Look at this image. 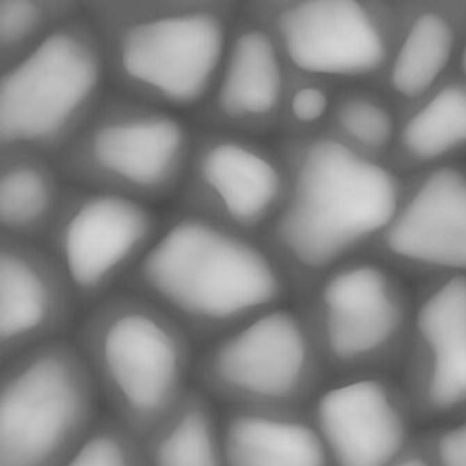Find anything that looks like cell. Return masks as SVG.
Here are the masks:
<instances>
[{
    "label": "cell",
    "instance_id": "cell-22",
    "mask_svg": "<svg viewBox=\"0 0 466 466\" xmlns=\"http://www.w3.org/2000/svg\"><path fill=\"white\" fill-rule=\"evenodd\" d=\"M402 144L412 157L436 159L466 144V89L440 91L408 120Z\"/></svg>",
    "mask_w": 466,
    "mask_h": 466
},
{
    "label": "cell",
    "instance_id": "cell-29",
    "mask_svg": "<svg viewBox=\"0 0 466 466\" xmlns=\"http://www.w3.org/2000/svg\"><path fill=\"white\" fill-rule=\"evenodd\" d=\"M462 67H463V71H465V75H466V46H465V51H463V55H462Z\"/></svg>",
    "mask_w": 466,
    "mask_h": 466
},
{
    "label": "cell",
    "instance_id": "cell-28",
    "mask_svg": "<svg viewBox=\"0 0 466 466\" xmlns=\"http://www.w3.org/2000/svg\"><path fill=\"white\" fill-rule=\"evenodd\" d=\"M390 466H436L429 452L428 446L423 437H416L412 446L397 458Z\"/></svg>",
    "mask_w": 466,
    "mask_h": 466
},
{
    "label": "cell",
    "instance_id": "cell-10",
    "mask_svg": "<svg viewBox=\"0 0 466 466\" xmlns=\"http://www.w3.org/2000/svg\"><path fill=\"white\" fill-rule=\"evenodd\" d=\"M301 313L329 372L341 378L386 373L401 363L410 319L399 287L380 268L334 273Z\"/></svg>",
    "mask_w": 466,
    "mask_h": 466
},
{
    "label": "cell",
    "instance_id": "cell-25",
    "mask_svg": "<svg viewBox=\"0 0 466 466\" xmlns=\"http://www.w3.org/2000/svg\"><path fill=\"white\" fill-rule=\"evenodd\" d=\"M341 127L360 144L381 148L394 133L391 115L380 105L368 99H351L339 110Z\"/></svg>",
    "mask_w": 466,
    "mask_h": 466
},
{
    "label": "cell",
    "instance_id": "cell-20",
    "mask_svg": "<svg viewBox=\"0 0 466 466\" xmlns=\"http://www.w3.org/2000/svg\"><path fill=\"white\" fill-rule=\"evenodd\" d=\"M142 444L147 466H226L220 415L198 387Z\"/></svg>",
    "mask_w": 466,
    "mask_h": 466
},
{
    "label": "cell",
    "instance_id": "cell-23",
    "mask_svg": "<svg viewBox=\"0 0 466 466\" xmlns=\"http://www.w3.org/2000/svg\"><path fill=\"white\" fill-rule=\"evenodd\" d=\"M83 12V2L76 0H0V68Z\"/></svg>",
    "mask_w": 466,
    "mask_h": 466
},
{
    "label": "cell",
    "instance_id": "cell-8",
    "mask_svg": "<svg viewBox=\"0 0 466 466\" xmlns=\"http://www.w3.org/2000/svg\"><path fill=\"white\" fill-rule=\"evenodd\" d=\"M328 373L301 310L283 305L207 344L194 381L226 410H305Z\"/></svg>",
    "mask_w": 466,
    "mask_h": 466
},
{
    "label": "cell",
    "instance_id": "cell-17",
    "mask_svg": "<svg viewBox=\"0 0 466 466\" xmlns=\"http://www.w3.org/2000/svg\"><path fill=\"white\" fill-rule=\"evenodd\" d=\"M386 241L402 259L466 270V176L451 167L434 171L396 216Z\"/></svg>",
    "mask_w": 466,
    "mask_h": 466
},
{
    "label": "cell",
    "instance_id": "cell-16",
    "mask_svg": "<svg viewBox=\"0 0 466 466\" xmlns=\"http://www.w3.org/2000/svg\"><path fill=\"white\" fill-rule=\"evenodd\" d=\"M81 310L44 245L0 237V360L65 339Z\"/></svg>",
    "mask_w": 466,
    "mask_h": 466
},
{
    "label": "cell",
    "instance_id": "cell-1",
    "mask_svg": "<svg viewBox=\"0 0 466 466\" xmlns=\"http://www.w3.org/2000/svg\"><path fill=\"white\" fill-rule=\"evenodd\" d=\"M121 289L165 310L195 344H209L268 310L291 287L259 238L171 208Z\"/></svg>",
    "mask_w": 466,
    "mask_h": 466
},
{
    "label": "cell",
    "instance_id": "cell-24",
    "mask_svg": "<svg viewBox=\"0 0 466 466\" xmlns=\"http://www.w3.org/2000/svg\"><path fill=\"white\" fill-rule=\"evenodd\" d=\"M62 466H147L144 444L112 415L101 416Z\"/></svg>",
    "mask_w": 466,
    "mask_h": 466
},
{
    "label": "cell",
    "instance_id": "cell-19",
    "mask_svg": "<svg viewBox=\"0 0 466 466\" xmlns=\"http://www.w3.org/2000/svg\"><path fill=\"white\" fill-rule=\"evenodd\" d=\"M66 187L55 159L24 149L0 151V237L44 245Z\"/></svg>",
    "mask_w": 466,
    "mask_h": 466
},
{
    "label": "cell",
    "instance_id": "cell-14",
    "mask_svg": "<svg viewBox=\"0 0 466 466\" xmlns=\"http://www.w3.org/2000/svg\"><path fill=\"white\" fill-rule=\"evenodd\" d=\"M289 84L275 36L241 2L212 89L189 120L197 127L265 139L281 126Z\"/></svg>",
    "mask_w": 466,
    "mask_h": 466
},
{
    "label": "cell",
    "instance_id": "cell-15",
    "mask_svg": "<svg viewBox=\"0 0 466 466\" xmlns=\"http://www.w3.org/2000/svg\"><path fill=\"white\" fill-rule=\"evenodd\" d=\"M401 365L418 420L466 416V275L439 284L416 307Z\"/></svg>",
    "mask_w": 466,
    "mask_h": 466
},
{
    "label": "cell",
    "instance_id": "cell-2",
    "mask_svg": "<svg viewBox=\"0 0 466 466\" xmlns=\"http://www.w3.org/2000/svg\"><path fill=\"white\" fill-rule=\"evenodd\" d=\"M109 88L191 117L207 101L241 2L86 0Z\"/></svg>",
    "mask_w": 466,
    "mask_h": 466
},
{
    "label": "cell",
    "instance_id": "cell-5",
    "mask_svg": "<svg viewBox=\"0 0 466 466\" xmlns=\"http://www.w3.org/2000/svg\"><path fill=\"white\" fill-rule=\"evenodd\" d=\"M107 91L104 49L83 12L0 68V151L56 159Z\"/></svg>",
    "mask_w": 466,
    "mask_h": 466
},
{
    "label": "cell",
    "instance_id": "cell-7",
    "mask_svg": "<svg viewBox=\"0 0 466 466\" xmlns=\"http://www.w3.org/2000/svg\"><path fill=\"white\" fill-rule=\"evenodd\" d=\"M99 392L75 341L2 362L0 466H62L95 423Z\"/></svg>",
    "mask_w": 466,
    "mask_h": 466
},
{
    "label": "cell",
    "instance_id": "cell-11",
    "mask_svg": "<svg viewBox=\"0 0 466 466\" xmlns=\"http://www.w3.org/2000/svg\"><path fill=\"white\" fill-rule=\"evenodd\" d=\"M194 127L186 177L171 208L260 238L286 195L280 152L265 139Z\"/></svg>",
    "mask_w": 466,
    "mask_h": 466
},
{
    "label": "cell",
    "instance_id": "cell-12",
    "mask_svg": "<svg viewBox=\"0 0 466 466\" xmlns=\"http://www.w3.org/2000/svg\"><path fill=\"white\" fill-rule=\"evenodd\" d=\"M275 36L287 67L305 77L370 75L386 41L370 13L351 0L242 2Z\"/></svg>",
    "mask_w": 466,
    "mask_h": 466
},
{
    "label": "cell",
    "instance_id": "cell-27",
    "mask_svg": "<svg viewBox=\"0 0 466 466\" xmlns=\"http://www.w3.org/2000/svg\"><path fill=\"white\" fill-rule=\"evenodd\" d=\"M436 466H466V416L423 436Z\"/></svg>",
    "mask_w": 466,
    "mask_h": 466
},
{
    "label": "cell",
    "instance_id": "cell-13",
    "mask_svg": "<svg viewBox=\"0 0 466 466\" xmlns=\"http://www.w3.org/2000/svg\"><path fill=\"white\" fill-rule=\"evenodd\" d=\"M310 416L334 466H390L416 440L418 418L407 392L386 373L325 386Z\"/></svg>",
    "mask_w": 466,
    "mask_h": 466
},
{
    "label": "cell",
    "instance_id": "cell-9",
    "mask_svg": "<svg viewBox=\"0 0 466 466\" xmlns=\"http://www.w3.org/2000/svg\"><path fill=\"white\" fill-rule=\"evenodd\" d=\"M162 225L157 207L67 184L44 247L63 268L86 312L123 287Z\"/></svg>",
    "mask_w": 466,
    "mask_h": 466
},
{
    "label": "cell",
    "instance_id": "cell-6",
    "mask_svg": "<svg viewBox=\"0 0 466 466\" xmlns=\"http://www.w3.org/2000/svg\"><path fill=\"white\" fill-rule=\"evenodd\" d=\"M194 133L187 116L109 88L55 162L70 186L157 208L177 198Z\"/></svg>",
    "mask_w": 466,
    "mask_h": 466
},
{
    "label": "cell",
    "instance_id": "cell-3",
    "mask_svg": "<svg viewBox=\"0 0 466 466\" xmlns=\"http://www.w3.org/2000/svg\"><path fill=\"white\" fill-rule=\"evenodd\" d=\"M278 149L286 166V195L259 239L292 289L391 226L399 188L386 168L331 138Z\"/></svg>",
    "mask_w": 466,
    "mask_h": 466
},
{
    "label": "cell",
    "instance_id": "cell-18",
    "mask_svg": "<svg viewBox=\"0 0 466 466\" xmlns=\"http://www.w3.org/2000/svg\"><path fill=\"white\" fill-rule=\"evenodd\" d=\"M226 466H334L310 412L226 410Z\"/></svg>",
    "mask_w": 466,
    "mask_h": 466
},
{
    "label": "cell",
    "instance_id": "cell-4",
    "mask_svg": "<svg viewBox=\"0 0 466 466\" xmlns=\"http://www.w3.org/2000/svg\"><path fill=\"white\" fill-rule=\"evenodd\" d=\"M73 341L110 415L141 441L194 387V339L165 310L130 289H117L86 310Z\"/></svg>",
    "mask_w": 466,
    "mask_h": 466
},
{
    "label": "cell",
    "instance_id": "cell-26",
    "mask_svg": "<svg viewBox=\"0 0 466 466\" xmlns=\"http://www.w3.org/2000/svg\"><path fill=\"white\" fill-rule=\"evenodd\" d=\"M330 107V99L325 89L312 84H302L287 91L281 126L294 125L309 127L323 120Z\"/></svg>",
    "mask_w": 466,
    "mask_h": 466
},
{
    "label": "cell",
    "instance_id": "cell-21",
    "mask_svg": "<svg viewBox=\"0 0 466 466\" xmlns=\"http://www.w3.org/2000/svg\"><path fill=\"white\" fill-rule=\"evenodd\" d=\"M454 49V31L443 15L425 13L413 21L391 71V84L400 95L425 94L446 70Z\"/></svg>",
    "mask_w": 466,
    "mask_h": 466
}]
</instances>
